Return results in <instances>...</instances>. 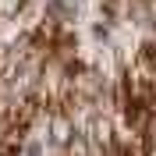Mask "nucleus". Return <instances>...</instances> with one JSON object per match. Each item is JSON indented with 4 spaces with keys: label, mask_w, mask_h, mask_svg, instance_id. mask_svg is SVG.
<instances>
[{
    "label": "nucleus",
    "mask_w": 156,
    "mask_h": 156,
    "mask_svg": "<svg viewBox=\"0 0 156 156\" xmlns=\"http://www.w3.org/2000/svg\"><path fill=\"white\" fill-rule=\"evenodd\" d=\"M138 142H142V149H146L149 156L156 153V110H149V117H146V124L138 128Z\"/></svg>",
    "instance_id": "nucleus-2"
},
{
    "label": "nucleus",
    "mask_w": 156,
    "mask_h": 156,
    "mask_svg": "<svg viewBox=\"0 0 156 156\" xmlns=\"http://www.w3.org/2000/svg\"><path fill=\"white\" fill-rule=\"evenodd\" d=\"M138 75L156 78V39H146L138 50Z\"/></svg>",
    "instance_id": "nucleus-1"
}]
</instances>
